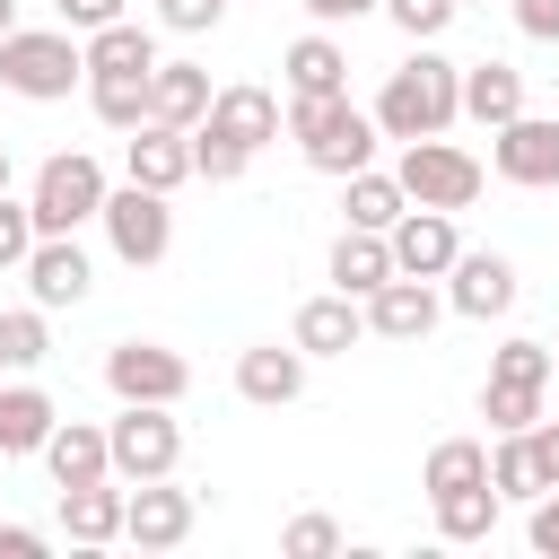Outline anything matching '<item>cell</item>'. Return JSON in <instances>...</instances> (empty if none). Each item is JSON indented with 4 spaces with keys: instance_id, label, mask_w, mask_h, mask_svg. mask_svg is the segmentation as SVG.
Instances as JSON below:
<instances>
[{
    "instance_id": "1",
    "label": "cell",
    "mask_w": 559,
    "mask_h": 559,
    "mask_svg": "<svg viewBox=\"0 0 559 559\" xmlns=\"http://www.w3.org/2000/svg\"><path fill=\"white\" fill-rule=\"evenodd\" d=\"M367 114H376L384 140H428V131H445V122L463 114V61H445V52L419 44V52L384 79V96H376Z\"/></svg>"
},
{
    "instance_id": "2",
    "label": "cell",
    "mask_w": 559,
    "mask_h": 559,
    "mask_svg": "<svg viewBox=\"0 0 559 559\" xmlns=\"http://www.w3.org/2000/svg\"><path fill=\"white\" fill-rule=\"evenodd\" d=\"M288 140L306 148V166L314 175H358V166H376V114L367 105H349V87L341 96H288Z\"/></svg>"
},
{
    "instance_id": "3",
    "label": "cell",
    "mask_w": 559,
    "mask_h": 559,
    "mask_svg": "<svg viewBox=\"0 0 559 559\" xmlns=\"http://www.w3.org/2000/svg\"><path fill=\"white\" fill-rule=\"evenodd\" d=\"M79 79H87V52H79L70 26H9V35H0V87H9V96L61 105Z\"/></svg>"
},
{
    "instance_id": "4",
    "label": "cell",
    "mask_w": 559,
    "mask_h": 559,
    "mask_svg": "<svg viewBox=\"0 0 559 559\" xmlns=\"http://www.w3.org/2000/svg\"><path fill=\"white\" fill-rule=\"evenodd\" d=\"M393 183H402L411 210H472V201H480V157L454 148L445 131H428V140H402Z\"/></svg>"
},
{
    "instance_id": "5",
    "label": "cell",
    "mask_w": 559,
    "mask_h": 559,
    "mask_svg": "<svg viewBox=\"0 0 559 559\" xmlns=\"http://www.w3.org/2000/svg\"><path fill=\"white\" fill-rule=\"evenodd\" d=\"M105 166L87 157V148H61V157H44L35 166V192H26V210H35V236H79L96 210H105Z\"/></svg>"
},
{
    "instance_id": "6",
    "label": "cell",
    "mask_w": 559,
    "mask_h": 559,
    "mask_svg": "<svg viewBox=\"0 0 559 559\" xmlns=\"http://www.w3.org/2000/svg\"><path fill=\"white\" fill-rule=\"evenodd\" d=\"M105 454H114V480H166L183 463L175 402H122V419H105Z\"/></svg>"
},
{
    "instance_id": "7",
    "label": "cell",
    "mask_w": 559,
    "mask_h": 559,
    "mask_svg": "<svg viewBox=\"0 0 559 559\" xmlns=\"http://www.w3.org/2000/svg\"><path fill=\"white\" fill-rule=\"evenodd\" d=\"M105 245L131 262V271H148V262H166V245H175V210H166V192H148V183H131L122 175V192H105Z\"/></svg>"
},
{
    "instance_id": "8",
    "label": "cell",
    "mask_w": 559,
    "mask_h": 559,
    "mask_svg": "<svg viewBox=\"0 0 559 559\" xmlns=\"http://www.w3.org/2000/svg\"><path fill=\"white\" fill-rule=\"evenodd\" d=\"M489 166L524 192H550L559 183V114H515L489 131Z\"/></svg>"
},
{
    "instance_id": "9",
    "label": "cell",
    "mask_w": 559,
    "mask_h": 559,
    "mask_svg": "<svg viewBox=\"0 0 559 559\" xmlns=\"http://www.w3.org/2000/svg\"><path fill=\"white\" fill-rule=\"evenodd\" d=\"M105 384H114V402H183L192 367L166 341H114L105 349Z\"/></svg>"
},
{
    "instance_id": "10",
    "label": "cell",
    "mask_w": 559,
    "mask_h": 559,
    "mask_svg": "<svg viewBox=\"0 0 559 559\" xmlns=\"http://www.w3.org/2000/svg\"><path fill=\"white\" fill-rule=\"evenodd\" d=\"M192 489H175V472L166 480H131L122 489V542H140V550H175L183 533H192Z\"/></svg>"
},
{
    "instance_id": "11",
    "label": "cell",
    "mask_w": 559,
    "mask_h": 559,
    "mask_svg": "<svg viewBox=\"0 0 559 559\" xmlns=\"http://www.w3.org/2000/svg\"><path fill=\"white\" fill-rule=\"evenodd\" d=\"M358 306H367V332H376V341H428L437 314H445V297H437L428 280H411V271H393V280L367 288Z\"/></svg>"
},
{
    "instance_id": "12",
    "label": "cell",
    "mask_w": 559,
    "mask_h": 559,
    "mask_svg": "<svg viewBox=\"0 0 559 559\" xmlns=\"http://www.w3.org/2000/svg\"><path fill=\"white\" fill-rule=\"evenodd\" d=\"M384 245H393V271H411V280H445L454 271V210H402L393 227H384Z\"/></svg>"
},
{
    "instance_id": "13",
    "label": "cell",
    "mask_w": 559,
    "mask_h": 559,
    "mask_svg": "<svg viewBox=\"0 0 559 559\" xmlns=\"http://www.w3.org/2000/svg\"><path fill=\"white\" fill-rule=\"evenodd\" d=\"M122 175L148 183V192L192 183V131H175V122H140V131L122 140Z\"/></svg>"
},
{
    "instance_id": "14",
    "label": "cell",
    "mask_w": 559,
    "mask_h": 559,
    "mask_svg": "<svg viewBox=\"0 0 559 559\" xmlns=\"http://www.w3.org/2000/svg\"><path fill=\"white\" fill-rule=\"evenodd\" d=\"M17 271H26V288H35V306H44V314H52V306H79V297H87V280H96V271H87V253H79V236H35V253H26Z\"/></svg>"
},
{
    "instance_id": "15",
    "label": "cell",
    "mask_w": 559,
    "mask_h": 559,
    "mask_svg": "<svg viewBox=\"0 0 559 559\" xmlns=\"http://www.w3.org/2000/svg\"><path fill=\"white\" fill-rule=\"evenodd\" d=\"M454 288H445V306L454 314H472V323H489V314H507L515 306V262L507 253H454V271H445Z\"/></svg>"
},
{
    "instance_id": "16",
    "label": "cell",
    "mask_w": 559,
    "mask_h": 559,
    "mask_svg": "<svg viewBox=\"0 0 559 559\" xmlns=\"http://www.w3.org/2000/svg\"><path fill=\"white\" fill-rule=\"evenodd\" d=\"M288 341H297L306 358H349V341H367V306H358V297H341V288H332V297H306Z\"/></svg>"
},
{
    "instance_id": "17",
    "label": "cell",
    "mask_w": 559,
    "mask_h": 559,
    "mask_svg": "<svg viewBox=\"0 0 559 559\" xmlns=\"http://www.w3.org/2000/svg\"><path fill=\"white\" fill-rule=\"evenodd\" d=\"M201 131H218L236 148H262V140H280V96L271 87H218L210 114H201Z\"/></svg>"
},
{
    "instance_id": "18",
    "label": "cell",
    "mask_w": 559,
    "mask_h": 559,
    "mask_svg": "<svg viewBox=\"0 0 559 559\" xmlns=\"http://www.w3.org/2000/svg\"><path fill=\"white\" fill-rule=\"evenodd\" d=\"M236 393H245V402H262V411L297 402V393H306V349H297V341H288V349H280V341L245 349V358H236Z\"/></svg>"
},
{
    "instance_id": "19",
    "label": "cell",
    "mask_w": 559,
    "mask_h": 559,
    "mask_svg": "<svg viewBox=\"0 0 559 559\" xmlns=\"http://www.w3.org/2000/svg\"><path fill=\"white\" fill-rule=\"evenodd\" d=\"M79 52H87V79H140V70H157V35L140 17H114V26L79 35Z\"/></svg>"
},
{
    "instance_id": "20",
    "label": "cell",
    "mask_w": 559,
    "mask_h": 559,
    "mask_svg": "<svg viewBox=\"0 0 559 559\" xmlns=\"http://www.w3.org/2000/svg\"><path fill=\"white\" fill-rule=\"evenodd\" d=\"M210 70L201 61H157L148 70V122H175V131H192L201 114H210Z\"/></svg>"
},
{
    "instance_id": "21",
    "label": "cell",
    "mask_w": 559,
    "mask_h": 559,
    "mask_svg": "<svg viewBox=\"0 0 559 559\" xmlns=\"http://www.w3.org/2000/svg\"><path fill=\"white\" fill-rule=\"evenodd\" d=\"M44 463H52V489H79V480H114L105 428H87V419H52V437H44Z\"/></svg>"
},
{
    "instance_id": "22",
    "label": "cell",
    "mask_w": 559,
    "mask_h": 559,
    "mask_svg": "<svg viewBox=\"0 0 559 559\" xmlns=\"http://www.w3.org/2000/svg\"><path fill=\"white\" fill-rule=\"evenodd\" d=\"M61 533L87 542V550L122 542V489H114V480H79V489H61Z\"/></svg>"
},
{
    "instance_id": "23",
    "label": "cell",
    "mask_w": 559,
    "mask_h": 559,
    "mask_svg": "<svg viewBox=\"0 0 559 559\" xmlns=\"http://www.w3.org/2000/svg\"><path fill=\"white\" fill-rule=\"evenodd\" d=\"M280 70H288V96H341V87H349V52H341L332 35H297V44L280 52Z\"/></svg>"
},
{
    "instance_id": "24",
    "label": "cell",
    "mask_w": 559,
    "mask_h": 559,
    "mask_svg": "<svg viewBox=\"0 0 559 559\" xmlns=\"http://www.w3.org/2000/svg\"><path fill=\"white\" fill-rule=\"evenodd\" d=\"M463 114L472 122H515L524 114V70H507V61H463Z\"/></svg>"
},
{
    "instance_id": "25",
    "label": "cell",
    "mask_w": 559,
    "mask_h": 559,
    "mask_svg": "<svg viewBox=\"0 0 559 559\" xmlns=\"http://www.w3.org/2000/svg\"><path fill=\"white\" fill-rule=\"evenodd\" d=\"M393 280V245L376 236V227H341V245H332V288L341 297H367V288H384Z\"/></svg>"
},
{
    "instance_id": "26",
    "label": "cell",
    "mask_w": 559,
    "mask_h": 559,
    "mask_svg": "<svg viewBox=\"0 0 559 559\" xmlns=\"http://www.w3.org/2000/svg\"><path fill=\"white\" fill-rule=\"evenodd\" d=\"M52 393L44 384H0V454H44V437H52Z\"/></svg>"
},
{
    "instance_id": "27",
    "label": "cell",
    "mask_w": 559,
    "mask_h": 559,
    "mask_svg": "<svg viewBox=\"0 0 559 559\" xmlns=\"http://www.w3.org/2000/svg\"><path fill=\"white\" fill-rule=\"evenodd\" d=\"M428 507H437V533H445V542H489V524H498L507 498H498L489 480H463V489H437Z\"/></svg>"
},
{
    "instance_id": "28",
    "label": "cell",
    "mask_w": 559,
    "mask_h": 559,
    "mask_svg": "<svg viewBox=\"0 0 559 559\" xmlns=\"http://www.w3.org/2000/svg\"><path fill=\"white\" fill-rule=\"evenodd\" d=\"M341 210H349V227H376V236H384V227H393L411 201H402V183H393V175L358 166V175H341Z\"/></svg>"
},
{
    "instance_id": "29",
    "label": "cell",
    "mask_w": 559,
    "mask_h": 559,
    "mask_svg": "<svg viewBox=\"0 0 559 559\" xmlns=\"http://www.w3.org/2000/svg\"><path fill=\"white\" fill-rule=\"evenodd\" d=\"M44 358H52L44 306H9V314H0V376H35Z\"/></svg>"
},
{
    "instance_id": "30",
    "label": "cell",
    "mask_w": 559,
    "mask_h": 559,
    "mask_svg": "<svg viewBox=\"0 0 559 559\" xmlns=\"http://www.w3.org/2000/svg\"><path fill=\"white\" fill-rule=\"evenodd\" d=\"M87 105H96L105 131H140L148 122V70L140 79H87Z\"/></svg>"
},
{
    "instance_id": "31",
    "label": "cell",
    "mask_w": 559,
    "mask_h": 559,
    "mask_svg": "<svg viewBox=\"0 0 559 559\" xmlns=\"http://www.w3.org/2000/svg\"><path fill=\"white\" fill-rule=\"evenodd\" d=\"M419 480H428V498L437 489H463V480H489V445L480 437H445V445H428V472Z\"/></svg>"
},
{
    "instance_id": "32",
    "label": "cell",
    "mask_w": 559,
    "mask_h": 559,
    "mask_svg": "<svg viewBox=\"0 0 559 559\" xmlns=\"http://www.w3.org/2000/svg\"><path fill=\"white\" fill-rule=\"evenodd\" d=\"M480 419H489L498 437H507V428H533V419H542V384H498V376H489V384H480Z\"/></svg>"
},
{
    "instance_id": "33",
    "label": "cell",
    "mask_w": 559,
    "mask_h": 559,
    "mask_svg": "<svg viewBox=\"0 0 559 559\" xmlns=\"http://www.w3.org/2000/svg\"><path fill=\"white\" fill-rule=\"evenodd\" d=\"M489 489H498V498H542V472H533V454H524V428L498 437V454H489Z\"/></svg>"
},
{
    "instance_id": "34",
    "label": "cell",
    "mask_w": 559,
    "mask_h": 559,
    "mask_svg": "<svg viewBox=\"0 0 559 559\" xmlns=\"http://www.w3.org/2000/svg\"><path fill=\"white\" fill-rule=\"evenodd\" d=\"M245 166H253V148H236V140H218V131L192 122V175H201V183H236Z\"/></svg>"
},
{
    "instance_id": "35",
    "label": "cell",
    "mask_w": 559,
    "mask_h": 559,
    "mask_svg": "<svg viewBox=\"0 0 559 559\" xmlns=\"http://www.w3.org/2000/svg\"><path fill=\"white\" fill-rule=\"evenodd\" d=\"M489 376H498V384H550V341H507V349H489Z\"/></svg>"
},
{
    "instance_id": "36",
    "label": "cell",
    "mask_w": 559,
    "mask_h": 559,
    "mask_svg": "<svg viewBox=\"0 0 559 559\" xmlns=\"http://www.w3.org/2000/svg\"><path fill=\"white\" fill-rule=\"evenodd\" d=\"M454 9H463V0H384V17H393L411 44H437V35L454 26Z\"/></svg>"
},
{
    "instance_id": "37",
    "label": "cell",
    "mask_w": 559,
    "mask_h": 559,
    "mask_svg": "<svg viewBox=\"0 0 559 559\" xmlns=\"http://www.w3.org/2000/svg\"><path fill=\"white\" fill-rule=\"evenodd\" d=\"M280 550H288V559H332V550H341V524H332V515H297V524L280 533Z\"/></svg>"
},
{
    "instance_id": "38",
    "label": "cell",
    "mask_w": 559,
    "mask_h": 559,
    "mask_svg": "<svg viewBox=\"0 0 559 559\" xmlns=\"http://www.w3.org/2000/svg\"><path fill=\"white\" fill-rule=\"evenodd\" d=\"M26 253H35V210H26V201H9V192H0V271H17V262H26Z\"/></svg>"
},
{
    "instance_id": "39",
    "label": "cell",
    "mask_w": 559,
    "mask_h": 559,
    "mask_svg": "<svg viewBox=\"0 0 559 559\" xmlns=\"http://www.w3.org/2000/svg\"><path fill=\"white\" fill-rule=\"evenodd\" d=\"M218 17H227V0H157V26H175V35H201Z\"/></svg>"
},
{
    "instance_id": "40",
    "label": "cell",
    "mask_w": 559,
    "mask_h": 559,
    "mask_svg": "<svg viewBox=\"0 0 559 559\" xmlns=\"http://www.w3.org/2000/svg\"><path fill=\"white\" fill-rule=\"evenodd\" d=\"M524 454H533L542 489H559V419H533V428H524Z\"/></svg>"
},
{
    "instance_id": "41",
    "label": "cell",
    "mask_w": 559,
    "mask_h": 559,
    "mask_svg": "<svg viewBox=\"0 0 559 559\" xmlns=\"http://www.w3.org/2000/svg\"><path fill=\"white\" fill-rule=\"evenodd\" d=\"M52 9H61V26H70V35H96V26H114V17H122V0H52Z\"/></svg>"
},
{
    "instance_id": "42",
    "label": "cell",
    "mask_w": 559,
    "mask_h": 559,
    "mask_svg": "<svg viewBox=\"0 0 559 559\" xmlns=\"http://www.w3.org/2000/svg\"><path fill=\"white\" fill-rule=\"evenodd\" d=\"M507 9H515V26L533 44H559V0H507Z\"/></svg>"
},
{
    "instance_id": "43",
    "label": "cell",
    "mask_w": 559,
    "mask_h": 559,
    "mask_svg": "<svg viewBox=\"0 0 559 559\" xmlns=\"http://www.w3.org/2000/svg\"><path fill=\"white\" fill-rule=\"evenodd\" d=\"M524 533H533V550H542V559H559V489H542V498H533V524H524Z\"/></svg>"
},
{
    "instance_id": "44",
    "label": "cell",
    "mask_w": 559,
    "mask_h": 559,
    "mask_svg": "<svg viewBox=\"0 0 559 559\" xmlns=\"http://www.w3.org/2000/svg\"><path fill=\"white\" fill-rule=\"evenodd\" d=\"M367 9H384V0H306L314 26H341V17H367Z\"/></svg>"
},
{
    "instance_id": "45",
    "label": "cell",
    "mask_w": 559,
    "mask_h": 559,
    "mask_svg": "<svg viewBox=\"0 0 559 559\" xmlns=\"http://www.w3.org/2000/svg\"><path fill=\"white\" fill-rule=\"evenodd\" d=\"M35 550H44L35 524H0V559H35Z\"/></svg>"
},
{
    "instance_id": "46",
    "label": "cell",
    "mask_w": 559,
    "mask_h": 559,
    "mask_svg": "<svg viewBox=\"0 0 559 559\" xmlns=\"http://www.w3.org/2000/svg\"><path fill=\"white\" fill-rule=\"evenodd\" d=\"M9 26H17V0H0V35H9Z\"/></svg>"
},
{
    "instance_id": "47",
    "label": "cell",
    "mask_w": 559,
    "mask_h": 559,
    "mask_svg": "<svg viewBox=\"0 0 559 559\" xmlns=\"http://www.w3.org/2000/svg\"><path fill=\"white\" fill-rule=\"evenodd\" d=\"M0 192H9V148H0Z\"/></svg>"
},
{
    "instance_id": "48",
    "label": "cell",
    "mask_w": 559,
    "mask_h": 559,
    "mask_svg": "<svg viewBox=\"0 0 559 559\" xmlns=\"http://www.w3.org/2000/svg\"><path fill=\"white\" fill-rule=\"evenodd\" d=\"M550 367H559V341H550Z\"/></svg>"
},
{
    "instance_id": "49",
    "label": "cell",
    "mask_w": 559,
    "mask_h": 559,
    "mask_svg": "<svg viewBox=\"0 0 559 559\" xmlns=\"http://www.w3.org/2000/svg\"><path fill=\"white\" fill-rule=\"evenodd\" d=\"M463 9H472V0H463ZM480 9H489V0H480Z\"/></svg>"
}]
</instances>
